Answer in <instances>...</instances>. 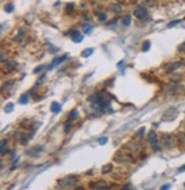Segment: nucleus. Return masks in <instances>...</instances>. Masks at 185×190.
Listing matches in <instances>:
<instances>
[{"label":"nucleus","mask_w":185,"mask_h":190,"mask_svg":"<svg viewBox=\"0 0 185 190\" xmlns=\"http://www.w3.org/2000/svg\"><path fill=\"white\" fill-rule=\"evenodd\" d=\"M45 69V66H37V68H34V70H33V73H39L41 70H44Z\"/></svg>","instance_id":"29"},{"label":"nucleus","mask_w":185,"mask_h":190,"mask_svg":"<svg viewBox=\"0 0 185 190\" xmlns=\"http://www.w3.org/2000/svg\"><path fill=\"white\" fill-rule=\"evenodd\" d=\"M130 23H132V16H130V15H126V16L124 17V20H122V24H124L125 27H129Z\"/></svg>","instance_id":"15"},{"label":"nucleus","mask_w":185,"mask_h":190,"mask_svg":"<svg viewBox=\"0 0 185 190\" xmlns=\"http://www.w3.org/2000/svg\"><path fill=\"white\" fill-rule=\"evenodd\" d=\"M177 115H178L177 108L171 107V108H169V109H167L165 111V113H163V116H162V120L163 122H170V120H174L175 118L177 117Z\"/></svg>","instance_id":"3"},{"label":"nucleus","mask_w":185,"mask_h":190,"mask_svg":"<svg viewBox=\"0 0 185 190\" xmlns=\"http://www.w3.org/2000/svg\"><path fill=\"white\" fill-rule=\"evenodd\" d=\"M77 117H78V110L73 109L71 112H70V119H71V120H74Z\"/></svg>","instance_id":"24"},{"label":"nucleus","mask_w":185,"mask_h":190,"mask_svg":"<svg viewBox=\"0 0 185 190\" xmlns=\"http://www.w3.org/2000/svg\"><path fill=\"white\" fill-rule=\"evenodd\" d=\"M83 32L85 33H90L91 32V27L89 24H85L83 25Z\"/></svg>","instance_id":"26"},{"label":"nucleus","mask_w":185,"mask_h":190,"mask_svg":"<svg viewBox=\"0 0 185 190\" xmlns=\"http://www.w3.org/2000/svg\"><path fill=\"white\" fill-rule=\"evenodd\" d=\"M23 35H24V33H23V30L21 29V30H20V35H18V37L16 38V40H17V41H21V40H22Z\"/></svg>","instance_id":"34"},{"label":"nucleus","mask_w":185,"mask_h":190,"mask_svg":"<svg viewBox=\"0 0 185 190\" xmlns=\"http://www.w3.org/2000/svg\"><path fill=\"white\" fill-rule=\"evenodd\" d=\"M178 172H179V173H182V172H185V164L183 165V166H181V167L178 168Z\"/></svg>","instance_id":"36"},{"label":"nucleus","mask_w":185,"mask_h":190,"mask_svg":"<svg viewBox=\"0 0 185 190\" xmlns=\"http://www.w3.org/2000/svg\"><path fill=\"white\" fill-rule=\"evenodd\" d=\"M148 142L151 143L152 148H153L156 151H159V150L161 149V146H160V143H159V140H158L156 132H153V131L150 132L148 135Z\"/></svg>","instance_id":"4"},{"label":"nucleus","mask_w":185,"mask_h":190,"mask_svg":"<svg viewBox=\"0 0 185 190\" xmlns=\"http://www.w3.org/2000/svg\"><path fill=\"white\" fill-rule=\"evenodd\" d=\"M178 143L179 146L185 148V133H179L178 134Z\"/></svg>","instance_id":"14"},{"label":"nucleus","mask_w":185,"mask_h":190,"mask_svg":"<svg viewBox=\"0 0 185 190\" xmlns=\"http://www.w3.org/2000/svg\"><path fill=\"white\" fill-rule=\"evenodd\" d=\"M71 38H72V40H73L74 43H81L82 40H83V36L79 31H72L71 32Z\"/></svg>","instance_id":"10"},{"label":"nucleus","mask_w":185,"mask_h":190,"mask_svg":"<svg viewBox=\"0 0 185 190\" xmlns=\"http://www.w3.org/2000/svg\"><path fill=\"white\" fill-rule=\"evenodd\" d=\"M169 187H170V184H165V186H162V187H161V189L166 190L167 188H169Z\"/></svg>","instance_id":"37"},{"label":"nucleus","mask_w":185,"mask_h":190,"mask_svg":"<svg viewBox=\"0 0 185 190\" xmlns=\"http://www.w3.org/2000/svg\"><path fill=\"white\" fill-rule=\"evenodd\" d=\"M134 15L138 18V20H146L148 17V8L143 5H137L134 9Z\"/></svg>","instance_id":"2"},{"label":"nucleus","mask_w":185,"mask_h":190,"mask_svg":"<svg viewBox=\"0 0 185 190\" xmlns=\"http://www.w3.org/2000/svg\"><path fill=\"white\" fill-rule=\"evenodd\" d=\"M72 128V123L71 122H67V124H65V126H64V132L65 133H69V131Z\"/></svg>","instance_id":"25"},{"label":"nucleus","mask_w":185,"mask_h":190,"mask_svg":"<svg viewBox=\"0 0 185 190\" xmlns=\"http://www.w3.org/2000/svg\"><path fill=\"white\" fill-rule=\"evenodd\" d=\"M184 187H185V183H184Z\"/></svg>","instance_id":"38"},{"label":"nucleus","mask_w":185,"mask_h":190,"mask_svg":"<svg viewBox=\"0 0 185 190\" xmlns=\"http://www.w3.org/2000/svg\"><path fill=\"white\" fill-rule=\"evenodd\" d=\"M14 110V103H8L7 105H6V108H5V112L6 113H9V112H12Z\"/></svg>","instance_id":"21"},{"label":"nucleus","mask_w":185,"mask_h":190,"mask_svg":"<svg viewBox=\"0 0 185 190\" xmlns=\"http://www.w3.org/2000/svg\"><path fill=\"white\" fill-rule=\"evenodd\" d=\"M30 139H31V135L22 134V136H21V143H22V144H26V143L29 142Z\"/></svg>","instance_id":"18"},{"label":"nucleus","mask_w":185,"mask_h":190,"mask_svg":"<svg viewBox=\"0 0 185 190\" xmlns=\"http://www.w3.org/2000/svg\"><path fill=\"white\" fill-rule=\"evenodd\" d=\"M90 188H94V189H99V190H103V189H106L107 188V184L106 182H104V181H98L96 183H90Z\"/></svg>","instance_id":"11"},{"label":"nucleus","mask_w":185,"mask_h":190,"mask_svg":"<svg viewBox=\"0 0 185 190\" xmlns=\"http://www.w3.org/2000/svg\"><path fill=\"white\" fill-rule=\"evenodd\" d=\"M13 9H14V6H13V5H7V6L5 7V10H6L7 13H12Z\"/></svg>","instance_id":"30"},{"label":"nucleus","mask_w":185,"mask_h":190,"mask_svg":"<svg viewBox=\"0 0 185 190\" xmlns=\"http://www.w3.org/2000/svg\"><path fill=\"white\" fill-rule=\"evenodd\" d=\"M162 142H163V146L166 147V148L170 149V148H173V147H174L175 139H174V136H173L171 134H166V135H163Z\"/></svg>","instance_id":"6"},{"label":"nucleus","mask_w":185,"mask_h":190,"mask_svg":"<svg viewBox=\"0 0 185 190\" xmlns=\"http://www.w3.org/2000/svg\"><path fill=\"white\" fill-rule=\"evenodd\" d=\"M144 131H145V128H144V127H141V128H140V131L137 132V135H138L140 138H142V136L144 135Z\"/></svg>","instance_id":"32"},{"label":"nucleus","mask_w":185,"mask_h":190,"mask_svg":"<svg viewBox=\"0 0 185 190\" xmlns=\"http://www.w3.org/2000/svg\"><path fill=\"white\" fill-rule=\"evenodd\" d=\"M183 63L181 61H176V62H170V63H167L165 66V71L167 73H173L174 71H176L179 66H182Z\"/></svg>","instance_id":"5"},{"label":"nucleus","mask_w":185,"mask_h":190,"mask_svg":"<svg viewBox=\"0 0 185 190\" xmlns=\"http://www.w3.org/2000/svg\"><path fill=\"white\" fill-rule=\"evenodd\" d=\"M65 59H67V54L63 55V56H61V57H57V59H55L52 64L48 66V70H52V69H54L55 66H57L58 64H61V63H62V62H63V61H64Z\"/></svg>","instance_id":"9"},{"label":"nucleus","mask_w":185,"mask_h":190,"mask_svg":"<svg viewBox=\"0 0 185 190\" xmlns=\"http://www.w3.org/2000/svg\"><path fill=\"white\" fill-rule=\"evenodd\" d=\"M50 110H52V112L54 113H58L59 111H61V104L58 102H52V105H50Z\"/></svg>","instance_id":"12"},{"label":"nucleus","mask_w":185,"mask_h":190,"mask_svg":"<svg viewBox=\"0 0 185 190\" xmlns=\"http://www.w3.org/2000/svg\"><path fill=\"white\" fill-rule=\"evenodd\" d=\"M28 102H29V96L26 94L22 95L21 99H20V103H21V104H26Z\"/></svg>","instance_id":"22"},{"label":"nucleus","mask_w":185,"mask_h":190,"mask_svg":"<svg viewBox=\"0 0 185 190\" xmlns=\"http://www.w3.org/2000/svg\"><path fill=\"white\" fill-rule=\"evenodd\" d=\"M110 10L116 13V14H118V13L121 12V7L119 6L118 4H112V5H110Z\"/></svg>","instance_id":"13"},{"label":"nucleus","mask_w":185,"mask_h":190,"mask_svg":"<svg viewBox=\"0 0 185 190\" xmlns=\"http://www.w3.org/2000/svg\"><path fill=\"white\" fill-rule=\"evenodd\" d=\"M2 63H4V69L7 71H14L17 66V63L14 60H7V61H4Z\"/></svg>","instance_id":"8"},{"label":"nucleus","mask_w":185,"mask_h":190,"mask_svg":"<svg viewBox=\"0 0 185 190\" xmlns=\"http://www.w3.org/2000/svg\"><path fill=\"white\" fill-rule=\"evenodd\" d=\"M146 1V4L150 5V6H154L156 4V0H145Z\"/></svg>","instance_id":"33"},{"label":"nucleus","mask_w":185,"mask_h":190,"mask_svg":"<svg viewBox=\"0 0 185 190\" xmlns=\"http://www.w3.org/2000/svg\"><path fill=\"white\" fill-rule=\"evenodd\" d=\"M178 49L182 52V53H185V43H183V44L181 45V46L178 47Z\"/></svg>","instance_id":"35"},{"label":"nucleus","mask_w":185,"mask_h":190,"mask_svg":"<svg viewBox=\"0 0 185 190\" xmlns=\"http://www.w3.org/2000/svg\"><path fill=\"white\" fill-rule=\"evenodd\" d=\"M15 84L14 80H8L6 81L5 84H4V86H2V91H6V89H10V88L13 87V85Z\"/></svg>","instance_id":"16"},{"label":"nucleus","mask_w":185,"mask_h":190,"mask_svg":"<svg viewBox=\"0 0 185 190\" xmlns=\"http://www.w3.org/2000/svg\"><path fill=\"white\" fill-rule=\"evenodd\" d=\"M93 52H94V49L93 48H87V49H85V51L82 52V56L83 57H88V56H90L91 54H93Z\"/></svg>","instance_id":"19"},{"label":"nucleus","mask_w":185,"mask_h":190,"mask_svg":"<svg viewBox=\"0 0 185 190\" xmlns=\"http://www.w3.org/2000/svg\"><path fill=\"white\" fill-rule=\"evenodd\" d=\"M78 179H79L78 175H67L65 177H63V179H61L58 181V184L62 188H64V189L72 188V187H74L77 184Z\"/></svg>","instance_id":"1"},{"label":"nucleus","mask_w":185,"mask_h":190,"mask_svg":"<svg viewBox=\"0 0 185 190\" xmlns=\"http://www.w3.org/2000/svg\"><path fill=\"white\" fill-rule=\"evenodd\" d=\"M106 18H107L106 14H104V13H101V14H98V20H99L101 22H104V21H106Z\"/></svg>","instance_id":"27"},{"label":"nucleus","mask_w":185,"mask_h":190,"mask_svg":"<svg viewBox=\"0 0 185 190\" xmlns=\"http://www.w3.org/2000/svg\"><path fill=\"white\" fill-rule=\"evenodd\" d=\"M112 168H113L112 164H107V165H104L103 167H102V173H103V174L110 173V172L112 171Z\"/></svg>","instance_id":"17"},{"label":"nucleus","mask_w":185,"mask_h":190,"mask_svg":"<svg viewBox=\"0 0 185 190\" xmlns=\"http://www.w3.org/2000/svg\"><path fill=\"white\" fill-rule=\"evenodd\" d=\"M181 22V20H175V21H171V22H169V24H168V28H173V27H175L176 24H178V23Z\"/></svg>","instance_id":"28"},{"label":"nucleus","mask_w":185,"mask_h":190,"mask_svg":"<svg viewBox=\"0 0 185 190\" xmlns=\"http://www.w3.org/2000/svg\"><path fill=\"white\" fill-rule=\"evenodd\" d=\"M7 146H8L7 140H2V141H1V156L5 155V147H7Z\"/></svg>","instance_id":"23"},{"label":"nucleus","mask_w":185,"mask_h":190,"mask_svg":"<svg viewBox=\"0 0 185 190\" xmlns=\"http://www.w3.org/2000/svg\"><path fill=\"white\" fill-rule=\"evenodd\" d=\"M106 142H107V138H101V139L98 140V143H99V144H102V146L105 144Z\"/></svg>","instance_id":"31"},{"label":"nucleus","mask_w":185,"mask_h":190,"mask_svg":"<svg viewBox=\"0 0 185 190\" xmlns=\"http://www.w3.org/2000/svg\"><path fill=\"white\" fill-rule=\"evenodd\" d=\"M150 47H151V43L146 40V41H144L143 43V46H142V51L143 52H148L150 49Z\"/></svg>","instance_id":"20"},{"label":"nucleus","mask_w":185,"mask_h":190,"mask_svg":"<svg viewBox=\"0 0 185 190\" xmlns=\"http://www.w3.org/2000/svg\"><path fill=\"white\" fill-rule=\"evenodd\" d=\"M166 91L168 92V94H177V93H181L184 91V87L183 86H179V85H169L168 87H166Z\"/></svg>","instance_id":"7"}]
</instances>
